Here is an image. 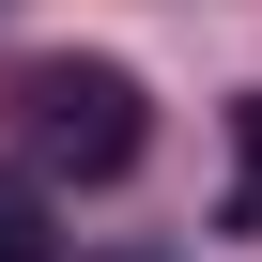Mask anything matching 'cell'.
<instances>
[{"mask_svg": "<svg viewBox=\"0 0 262 262\" xmlns=\"http://www.w3.org/2000/svg\"><path fill=\"white\" fill-rule=\"evenodd\" d=\"M16 123H31V155L62 185H123L139 139H155V93L123 77V62H31L16 77Z\"/></svg>", "mask_w": 262, "mask_h": 262, "instance_id": "6da1fadb", "label": "cell"}, {"mask_svg": "<svg viewBox=\"0 0 262 262\" xmlns=\"http://www.w3.org/2000/svg\"><path fill=\"white\" fill-rule=\"evenodd\" d=\"M216 216H231V231H262V93L231 108V155H216Z\"/></svg>", "mask_w": 262, "mask_h": 262, "instance_id": "7a4b0ae2", "label": "cell"}, {"mask_svg": "<svg viewBox=\"0 0 262 262\" xmlns=\"http://www.w3.org/2000/svg\"><path fill=\"white\" fill-rule=\"evenodd\" d=\"M0 262H47V231H31V201H0Z\"/></svg>", "mask_w": 262, "mask_h": 262, "instance_id": "3957f363", "label": "cell"}]
</instances>
